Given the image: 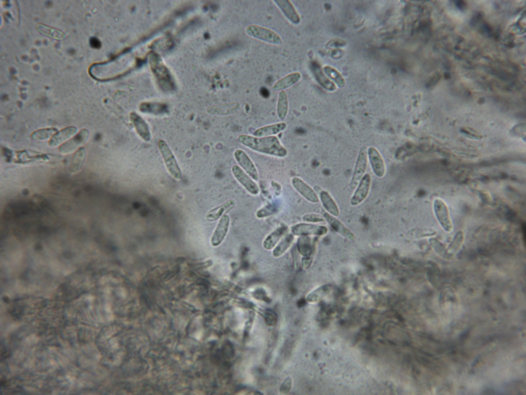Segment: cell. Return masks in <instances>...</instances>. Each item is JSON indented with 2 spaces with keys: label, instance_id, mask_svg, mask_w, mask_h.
Listing matches in <instances>:
<instances>
[{
  "label": "cell",
  "instance_id": "6da1fadb",
  "mask_svg": "<svg viewBox=\"0 0 526 395\" xmlns=\"http://www.w3.org/2000/svg\"><path fill=\"white\" fill-rule=\"evenodd\" d=\"M238 139L242 145L259 153L278 158L288 155L287 150L275 136L256 137L243 134Z\"/></svg>",
  "mask_w": 526,
  "mask_h": 395
},
{
  "label": "cell",
  "instance_id": "7a4b0ae2",
  "mask_svg": "<svg viewBox=\"0 0 526 395\" xmlns=\"http://www.w3.org/2000/svg\"><path fill=\"white\" fill-rule=\"evenodd\" d=\"M247 35L274 45H281L283 40L281 36L274 31L256 24L249 25L246 27Z\"/></svg>",
  "mask_w": 526,
  "mask_h": 395
},
{
  "label": "cell",
  "instance_id": "3957f363",
  "mask_svg": "<svg viewBox=\"0 0 526 395\" xmlns=\"http://www.w3.org/2000/svg\"><path fill=\"white\" fill-rule=\"evenodd\" d=\"M158 146L169 173L174 178L181 179L182 176L180 168L167 144L164 140H160L158 143Z\"/></svg>",
  "mask_w": 526,
  "mask_h": 395
},
{
  "label": "cell",
  "instance_id": "277c9868",
  "mask_svg": "<svg viewBox=\"0 0 526 395\" xmlns=\"http://www.w3.org/2000/svg\"><path fill=\"white\" fill-rule=\"evenodd\" d=\"M291 234L296 236H323L328 232V229L322 225L310 223H300L293 225L290 228Z\"/></svg>",
  "mask_w": 526,
  "mask_h": 395
},
{
  "label": "cell",
  "instance_id": "5b68a950",
  "mask_svg": "<svg viewBox=\"0 0 526 395\" xmlns=\"http://www.w3.org/2000/svg\"><path fill=\"white\" fill-rule=\"evenodd\" d=\"M368 165V150L363 146L360 150L356 161L353 178L350 184L351 189H354L361 182L366 172Z\"/></svg>",
  "mask_w": 526,
  "mask_h": 395
},
{
  "label": "cell",
  "instance_id": "8992f818",
  "mask_svg": "<svg viewBox=\"0 0 526 395\" xmlns=\"http://www.w3.org/2000/svg\"><path fill=\"white\" fill-rule=\"evenodd\" d=\"M232 174L238 182L249 193L254 195L260 192V188L256 181L237 165L231 168Z\"/></svg>",
  "mask_w": 526,
  "mask_h": 395
},
{
  "label": "cell",
  "instance_id": "52a82bcc",
  "mask_svg": "<svg viewBox=\"0 0 526 395\" xmlns=\"http://www.w3.org/2000/svg\"><path fill=\"white\" fill-rule=\"evenodd\" d=\"M234 157L239 166L255 181H258L259 175L258 169L251 158L243 150L238 149L234 152Z\"/></svg>",
  "mask_w": 526,
  "mask_h": 395
},
{
  "label": "cell",
  "instance_id": "ba28073f",
  "mask_svg": "<svg viewBox=\"0 0 526 395\" xmlns=\"http://www.w3.org/2000/svg\"><path fill=\"white\" fill-rule=\"evenodd\" d=\"M434 209L437 219L441 226L447 232L453 230V223L448 208L445 203L440 199H435Z\"/></svg>",
  "mask_w": 526,
  "mask_h": 395
},
{
  "label": "cell",
  "instance_id": "9c48e42d",
  "mask_svg": "<svg viewBox=\"0 0 526 395\" xmlns=\"http://www.w3.org/2000/svg\"><path fill=\"white\" fill-rule=\"evenodd\" d=\"M230 225V218L228 215L225 214L220 218L211 239L213 246H218L223 242L229 231Z\"/></svg>",
  "mask_w": 526,
  "mask_h": 395
},
{
  "label": "cell",
  "instance_id": "30bf717a",
  "mask_svg": "<svg viewBox=\"0 0 526 395\" xmlns=\"http://www.w3.org/2000/svg\"><path fill=\"white\" fill-rule=\"evenodd\" d=\"M291 184L295 190L308 201L316 204L319 201L315 190L302 179L295 177L291 179Z\"/></svg>",
  "mask_w": 526,
  "mask_h": 395
},
{
  "label": "cell",
  "instance_id": "8fae6325",
  "mask_svg": "<svg viewBox=\"0 0 526 395\" xmlns=\"http://www.w3.org/2000/svg\"><path fill=\"white\" fill-rule=\"evenodd\" d=\"M371 184V178L369 174H366L359 182L350 201L353 206L362 203L368 196Z\"/></svg>",
  "mask_w": 526,
  "mask_h": 395
},
{
  "label": "cell",
  "instance_id": "7c38bea8",
  "mask_svg": "<svg viewBox=\"0 0 526 395\" xmlns=\"http://www.w3.org/2000/svg\"><path fill=\"white\" fill-rule=\"evenodd\" d=\"M89 136V132L86 129L81 130L67 142L62 145L59 149L62 154H69L77 149L80 146L85 144Z\"/></svg>",
  "mask_w": 526,
  "mask_h": 395
},
{
  "label": "cell",
  "instance_id": "4fadbf2b",
  "mask_svg": "<svg viewBox=\"0 0 526 395\" xmlns=\"http://www.w3.org/2000/svg\"><path fill=\"white\" fill-rule=\"evenodd\" d=\"M368 155L375 174L378 177H383L385 173V166L379 151L376 148L371 147L368 151Z\"/></svg>",
  "mask_w": 526,
  "mask_h": 395
},
{
  "label": "cell",
  "instance_id": "5bb4252c",
  "mask_svg": "<svg viewBox=\"0 0 526 395\" xmlns=\"http://www.w3.org/2000/svg\"><path fill=\"white\" fill-rule=\"evenodd\" d=\"M274 3L282 11L286 17L295 24H298L301 18L296 9L288 0H275Z\"/></svg>",
  "mask_w": 526,
  "mask_h": 395
},
{
  "label": "cell",
  "instance_id": "9a60e30c",
  "mask_svg": "<svg viewBox=\"0 0 526 395\" xmlns=\"http://www.w3.org/2000/svg\"><path fill=\"white\" fill-rule=\"evenodd\" d=\"M287 127L285 122H279L261 127L256 129L253 135L256 137L274 136L285 130Z\"/></svg>",
  "mask_w": 526,
  "mask_h": 395
},
{
  "label": "cell",
  "instance_id": "2e32d148",
  "mask_svg": "<svg viewBox=\"0 0 526 395\" xmlns=\"http://www.w3.org/2000/svg\"><path fill=\"white\" fill-rule=\"evenodd\" d=\"M288 229L287 227L282 226L274 230L264 239L263 243V248L268 251L273 250L286 234Z\"/></svg>",
  "mask_w": 526,
  "mask_h": 395
},
{
  "label": "cell",
  "instance_id": "e0dca14e",
  "mask_svg": "<svg viewBox=\"0 0 526 395\" xmlns=\"http://www.w3.org/2000/svg\"><path fill=\"white\" fill-rule=\"evenodd\" d=\"M236 205V202L233 200H229L216 208L211 210L207 214L206 218L210 221H215L220 219L226 213L232 209Z\"/></svg>",
  "mask_w": 526,
  "mask_h": 395
},
{
  "label": "cell",
  "instance_id": "ac0fdd59",
  "mask_svg": "<svg viewBox=\"0 0 526 395\" xmlns=\"http://www.w3.org/2000/svg\"><path fill=\"white\" fill-rule=\"evenodd\" d=\"M301 78V74L299 72H294L287 75L276 81L272 87L274 91H281L294 86Z\"/></svg>",
  "mask_w": 526,
  "mask_h": 395
},
{
  "label": "cell",
  "instance_id": "d6986e66",
  "mask_svg": "<svg viewBox=\"0 0 526 395\" xmlns=\"http://www.w3.org/2000/svg\"><path fill=\"white\" fill-rule=\"evenodd\" d=\"M324 217L334 231L346 239L350 240L355 239L354 234L341 221L328 213L324 214Z\"/></svg>",
  "mask_w": 526,
  "mask_h": 395
},
{
  "label": "cell",
  "instance_id": "ffe728a7",
  "mask_svg": "<svg viewBox=\"0 0 526 395\" xmlns=\"http://www.w3.org/2000/svg\"><path fill=\"white\" fill-rule=\"evenodd\" d=\"M130 118L138 135L145 141H149L151 139V133L146 122L134 113L131 114Z\"/></svg>",
  "mask_w": 526,
  "mask_h": 395
},
{
  "label": "cell",
  "instance_id": "44dd1931",
  "mask_svg": "<svg viewBox=\"0 0 526 395\" xmlns=\"http://www.w3.org/2000/svg\"><path fill=\"white\" fill-rule=\"evenodd\" d=\"M77 128L75 127L66 128L54 134L48 142L50 147H56L70 138L76 133Z\"/></svg>",
  "mask_w": 526,
  "mask_h": 395
},
{
  "label": "cell",
  "instance_id": "7402d4cb",
  "mask_svg": "<svg viewBox=\"0 0 526 395\" xmlns=\"http://www.w3.org/2000/svg\"><path fill=\"white\" fill-rule=\"evenodd\" d=\"M320 198L324 208L329 213L336 217L339 215V210L337 204L327 191H321Z\"/></svg>",
  "mask_w": 526,
  "mask_h": 395
},
{
  "label": "cell",
  "instance_id": "603a6c76",
  "mask_svg": "<svg viewBox=\"0 0 526 395\" xmlns=\"http://www.w3.org/2000/svg\"><path fill=\"white\" fill-rule=\"evenodd\" d=\"M294 236L292 234H288L280 241L273 249V257L278 258L283 256L291 246L294 241Z\"/></svg>",
  "mask_w": 526,
  "mask_h": 395
},
{
  "label": "cell",
  "instance_id": "cb8c5ba5",
  "mask_svg": "<svg viewBox=\"0 0 526 395\" xmlns=\"http://www.w3.org/2000/svg\"><path fill=\"white\" fill-rule=\"evenodd\" d=\"M289 109L288 96L286 92L283 90L280 92L276 111L278 118L283 121L287 116Z\"/></svg>",
  "mask_w": 526,
  "mask_h": 395
},
{
  "label": "cell",
  "instance_id": "d4e9b609",
  "mask_svg": "<svg viewBox=\"0 0 526 395\" xmlns=\"http://www.w3.org/2000/svg\"><path fill=\"white\" fill-rule=\"evenodd\" d=\"M86 157V151L84 147H80L74 155L70 167L72 173L78 172L82 168Z\"/></svg>",
  "mask_w": 526,
  "mask_h": 395
},
{
  "label": "cell",
  "instance_id": "484cf974",
  "mask_svg": "<svg viewBox=\"0 0 526 395\" xmlns=\"http://www.w3.org/2000/svg\"><path fill=\"white\" fill-rule=\"evenodd\" d=\"M313 70L317 79L324 88L330 91L336 89L335 84L325 77L319 67L313 66Z\"/></svg>",
  "mask_w": 526,
  "mask_h": 395
},
{
  "label": "cell",
  "instance_id": "4316f807",
  "mask_svg": "<svg viewBox=\"0 0 526 395\" xmlns=\"http://www.w3.org/2000/svg\"><path fill=\"white\" fill-rule=\"evenodd\" d=\"M298 249L301 255L304 257H309L312 252L311 240L307 236H302L299 239Z\"/></svg>",
  "mask_w": 526,
  "mask_h": 395
},
{
  "label": "cell",
  "instance_id": "83f0119b",
  "mask_svg": "<svg viewBox=\"0 0 526 395\" xmlns=\"http://www.w3.org/2000/svg\"><path fill=\"white\" fill-rule=\"evenodd\" d=\"M58 130L55 128H45L38 130L33 132L31 135V138L35 140H43L48 139Z\"/></svg>",
  "mask_w": 526,
  "mask_h": 395
},
{
  "label": "cell",
  "instance_id": "f1b7e54d",
  "mask_svg": "<svg viewBox=\"0 0 526 395\" xmlns=\"http://www.w3.org/2000/svg\"><path fill=\"white\" fill-rule=\"evenodd\" d=\"M330 290L329 286H322L311 292L307 298V300L310 302H315L319 301L325 296L327 295Z\"/></svg>",
  "mask_w": 526,
  "mask_h": 395
},
{
  "label": "cell",
  "instance_id": "f546056e",
  "mask_svg": "<svg viewBox=\"0 0 526 395\" xmlns=\"http://www.w3.org/2000/svg\"><path fill=\"white\" fill-rule=\"evenodd\" d=\"M324 70L325 73L338 84L339 86L342 87L344 86V80L337 70L328 66L324 67Z\"/></svg>",
  "mask_w": 526,
  "mask_h": 395
},
{
  "label": "cell",
  "instance_id": "4dcf8cb0",
  "mask_svg": "<svg viewBox=\"0 0 526 395\" xmlns=\"http://www.w3.org/2000/svg\"><path fill=\"white\" fill-rule=\"evenodd\" d=\"M302 219L303 221L308 223H322L325 221L322 216L314 214L304 215Z\"/></svg>",
  "mask_w": 526,
  "mask_h": 395
},
{
  "label": "cell",
  "instance_id": "1f68e13d",
  "mask_svg": "<svg viewBox=\"0 0 526 395\" xmlns=\"http://www.w3.org/2000/svg\"><path fill=\"white\" fill-rule=\"evenodd\" d=\"M265 319L267 323L269 325H273L276 321V316L272 311H267L265 314Z\"/></svg>",
  "mask_w": 526,
  "mask_h": 395
},
{
  "label": "cell",
  "instance_id": "d6a6232c",
  "mask_svg": "<svg viewBox=\"0 0 526 395\" xmlns=\"http://www.w3.org/2000/svg\"><path fill=\"white\" fill-rule=\"evenodd\" d=\"M291 383L292 382L290 378H287L281 386V391L284 393L288 392L291 388Z\"/></svg>",
  "mask_w": 526,
  "mask_h": 395
},
{
  "label": "cell",
  "instance_id": "836d02e7",
  "mask_svg": "<svg viewBox=\"0 0 526 395\" xmlns=\"http://www.w3.org/2000/svg\"><path fill=\"white\" fill-rule=\"evenodd\" d=\"M312 264V260L309 257H304L302 259V265L304 269H308Z\"/></svg>",
  "mask_w": 526,
  "mask_h": 395
},
{
  "label": "cell",
  "instance_id": "e575fe53",
  "mask_svg": "<svg viewBox=\"0 0 526 395\" xmlns=\"http://www.w3.org/2000/svg\"><path fill=\"white\" fill-rule=\"evenodd\" d=\"M91 43L92 46L94 47H97L99 45V41L98 40H97V39H95H95L94 38L92 39L91 40Z\"/></svg>",
  "mask_w": 526,
  "mask_h": 395
}]
</instances>
